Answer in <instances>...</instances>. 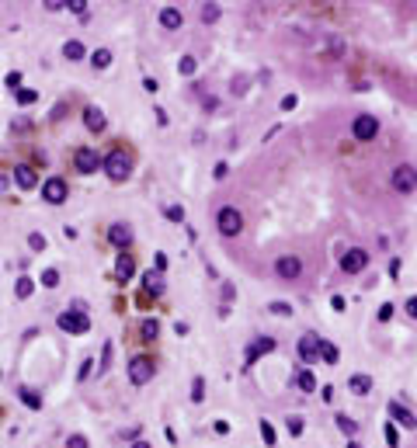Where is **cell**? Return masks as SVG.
I'll return each instance as SVG.
<instances>
[{"instance_id": "cell-1", "label": "cell", "mask_w": 417, "mask_h": 448, "mask_svg": "<svg viewBox=\"0 0 417 448\" xmlns=\"http://www.w3.org/2000/svg\"><path fill=\"white\" fill-rule=\"evenodd\" d=\"M101 171L108 174L112 181H125V177H129V174H132V160L125 157L122 150H112L108 157L101 160Z\"/></svg>"}, {"instance_id": "cell-2", "label": "cell", "mask_w": 417, "mask_h": 448, "mask_svg": "<svg viewBox=\"0 0 417 448\" xmlns=\"http://www.w3.org/2000/svg\"><path fill=\"white\" fill-rule=\"evenodd\" d=\"M216 226L223 236H240V230H244V216H240V209L237 205H223L216 216Z\"/></svg>"}, {"instance_id": "cell-3", "label": "cell", "mask_w": 417, "mask_h": 448, "mask_svg": "<svg viewBox=\"0 0 417 448\" xmlns=\"http://www.w3.org/2000/svg\"><path fill=\"white\" fill-rule=\"evenodd\" d=\"M59 330L66 333H87L90 330V320H87V313H80V309H66V313H59Z\"/></svg>"}, {"instance_id": "cell-4", "label": "cell", "mask_w": 417, "mask_h": 448, "mask_svg": "<svg viewBox=\"0 0 417 448\" xmlns=\"http://www.w3.org/2000/svg\"><path fill=\"white\" fill-rule=\"evenodd\" d=\"M101 167V157L90 150V146H77L73 150V171H80V174H94Z\"/></svg>"}, {"instance_id": "cell-5", "label": "cell", "mask_w": 417, "mask_h": 448, "mask_svg": "<svg viewBox=\"0 0 417 448\" xmlns=\"http://www.w3.org/2000/svg\"><path fill=\"white\" fill-rule=\"evenodd\" d=\"M275 275L282 278V282H296L302 275V260L296 254H282V257L275 260Z\"/></svg>"}, {"instance_id": "cell-6", "label": "cell", "mask_w": 417, "mask_h": 448, "mask_svg": "<svg viewBox=\"0 0 417 448\" xmlns=\"http://www.w3.org/2000/svg\"><path fill=\"white\" fill-rule=\"evenodd\" d=\"M375 132H379V118H375V115H358L355 122H351V136H355L358 143L375 139Z\"/></svg>"}, {"instance_id": "cell-7", "label": "cell", "mask_w": 417, "mask_h": 448, "mask_svg": "<svg viewBox=\"0 0 417 448\" xmlns=\"http://www.w3.org/2000/svg\"><path fill=\"white\" fill-rule=\"evenodd\" d=\"M393 188L400 191V195H410V191L417 188V171L410 163H400V167L393 171Z\"/></svg>"}, {"instance_id": "cell-8", "label": "cell", "mask_w": 417, "mask_h": 448, "mask_svg": "<svg viewBox=\"0 0 417 448\" xmlns=\"http://www.w3.org/2000/svg\"><path fill=\"white\" fill-rule=\"evenodd\" d=\"M153 372H157V365L150 362V358H132V362H129V379H132V386H146V382L153 379Z\"/></svg>"}, {"instance_id": "cell-9", "label": "cell", "mask_w": 417, "mask_h": 448, "mask_svg": "<svg viewBox=\"0 0 417 448\" xmlns=\"http://www.w3.org/2000/svg\"><path fill=\"white\" fill-rule=\"evenodd\" d=\"M341 268H345L348 275H361V271L369 268V250H361V247H351L345 257H341Z\"/></svg>"}, {"instance_id": "cell-10", "label": "cell", "mask_w": 417, "mask_h": 448, "mask_svg": "<svg viewBox=\"0 0 417 448\" xmlns=\"http://www.w3.org/2000/svg\"><path fill=\"white\" fill-rule=\"evenodd\" d=\"M66 195H70V191H66V181H63V177H49V181L42 184V198L49 205H63Z\"/></svg>"}, {"instance_id": "cell-11", "label": "cell", "mask_w": 417, "mask_h": 448, "mask_svg": "<svg viewBox=\"0 0 417 448\" xmlns=\"http://www.w3.org/2000/svg\"><path fill=\"white\" fill-rule=\"evenodd\" d=\"M320 341H323V337H317V333H302L299 337V358L302 362H317L320 358Z\"/></svg>"}, {"instance_id": "cell-12", "label": "cell", "mask_w": 417, "mask_h": 448, "mask_svg": "<svg viewBox=\"0 0 417 448\" xmlns=\"http://www.w3.org/2000/svg\"><path fill=\"white\" fill-rule=\"evenodd\" d=\"M389 417H393V424H400L403 431H414V427H417V417H414V414H410L403 403H396V400L389 403Z\"/></svg>"}, {"instance_id": "cell-13", "label": "cell", "mask_w": 417, "mask_h": 448, "mask_svg": "<svg viewBox=\"0 0 417 448\" xmlns=\"http://www.w3.org/2000/svg\"><path fill=\"white\" fill-rule=\"evenodd\" d=\"M14 184H17L21 191H31L35 184H39V174L31 171L28 163H21V167H14Z\"/></svg>"}, {"instance_id": "cell-14", "label": "cell", "mask_w": 417, "mask_h": 448, "mask_svg": "<svg viewBox=\"0 0 417 448\" xmlns=\"http://www.w3.org/2000/svg\"><path fill=\"white\" fill-rule=\"evenodd\" d=\"M108 240H112L115 247H122V250H125V247L132 244V230H129V222H115V226L108 230Z\"/></svg>"}, {"instance_id": "cell-15", "label": "cell", "mask_w": 417, "mask_h": 448, "mask_svg": "<svg viewBox=\"0 0 417 448\" xmlns=\"http://www.w3.org/2000/svg\"><path fill=\"white\" fill-rule=\"evenodd\" d=\"M268 351H275V341H271V337H258L254 344L247 347V365H254V362H258V354H268Z\"/></svg>"}, {"instance_id": "cell-16", "label": "cell", "mask_w": 417, "mask_h": 448, "mask_svg": "<svg viewBox=\"0 0 417 448\" xmlns=\"http://www.w3.org/2000/svg\"><path fill=\"white\" fill-rule=\"evenodd\" d=\"M115 275L122 278V282H129V278L136 275V260H132V254H118V260H115Z\"/></svg>"}, {"instance_id": "cell-17", "label": "cell", "mask_w": 417, "mask_h": 448, "mask_svg": "<svg viewBox=\"0 0 417 448\" xmlns=\"http://www.w3.org/2000/svg\"><path fill=\"white\" fill-rule=\"evenodd\" d=\"M84 125L90 132H101V129H104V111H101V108H94V104H90V108H84Z\"/></svg>"}, {"instance_id": "cell-18", "label": "cell", "mask_w": 417, "mask_h": 448, "mask_svg": "<svg viewBox=\"0 0 417 448\" xmlns=\"http://www.w3.org/2000/svg\"><path fill=\"white\" fill-rule=\"evenodd\" d=\"M181 21H185V14H181L177 7H164V11H160V25H164L167 31L181 28Z\"/></svg>"}, {"instance_id": "cell-19", "label": "cell", "mask_w": 417, "mask_h": 448, "mask_svg": "<svg viewBox=\"0 0 417 448\" xmlns=\"http://www.w3.org/2000/svg\"><path fill=\"white\" fill-rule=\"evenodd\" d=\"M348 389L355 393V396H369V393H372V379L369 376H351L348 379Z\"/></svg>"}, {"instance_id": "cell-20", "label": "cell", "mask_w": 417, "mask_h": 448, "mask_svg": "<svg viewBox=\"0 0 417 448\" xmlns=\"http://www.w3.org/2000/svg\"><path fill=\"white\" fill-rule=\"evenodd\" d=\"M17 400L28 406V410H42V396H39L35 389H28V386H21V389H17Z\"/></svg>"}, {"instance_id": "cell-21", "label": "cell", "mask_w": 417, "mask_h": 448, "mask_svg": "<svg viewBox=\"0 0 417 448\" xmlns=\"http://www.w3.org/2000/svg\"><path fill=\"white\" fill-rule=\"evenodd\" d=\"M296 386H299L302 393H317V379H313V372H310V368H299V372H296Z\"/></svg>"}, {"instance_id": "cell-22", "label": "cell", "mask_w": 417, "mask_h": 448, "mask_svg": "<svg viewBox=\"0 0 417 448\" xmlns=\"http://www.w3.org/2000/svg\"><path fill=\"white\" fill-rule=\"evenodd\" d=\"M334 424H337V431L348 434V438H355V434H358V424L348 417V414H337V417H334Z\"/></svg>"}, {"instance_id": "cell-23", "label": "cell", "mask_w": 417, "mask_h": 448, "mask_svg": "<svg viewBox=\"0 0 417 448\" xmlns=\"http://www.w3.org/2000/svg\"><path fill=\"white\" fill-rule=\"evenodd\" d=\"M320 358H323L327 365H337V362H341V351H337L331 341H320Z\"/></svg>"}, {"instance_id": "cell-24", "label": "cell", "mask_w": 417, "mask_h": 448, "mask_svg": "<svg viewBox=\"0 0 417 448\" xmlns=\"http://www.w3.org/2000/svg\"><path fill=\"white\" fill-rule=\"evenodd\" d=\"M63 56L70 59V63H77V59H84V45L77 42V39H70V42L63 45Z\"/></svg>"}, {"instance_id": "cell-25", "label": "cell", "mask_w": 417, "mask_h": 448, "mask_svg": "<svg viewBox=\"0 0 417 448\" xmlns=\"http://www.w3.org/2000/svg\"><path fill=\"white\" fill-rule=\"evenodd\" d=\"M202 21H205V25H216L219 21V4H212V0L202 4Z\"/></svg>"}, {"instance_id": "cell-26", "label": "cell", "mask_w": 417, "mask_h": 448, "mask_svg": "<svg viewBox=\"0 0 417 448\" xmlns=\"http://www.w3.org/2000/svg\"><path fill=\"white\" fill-rule=\"evenodd\" d=\"M143 285H146V292H153V295L164 292V282H160V275H153V271H146V275H143Z\"/></svg>"}, {"instance_id": "cell-27", "label": "cell", "mask_w": 417, "mask_h": 448, "mask_svg": "<svg viewBox=\"0 0 417 448\" xmlns=\"http://www.w3.org/2000/svg\"><path fill=\"white\" fill-rule=\"evenodd\" d=\"M31 292H35V282H31V278H17V285H14V295H17V299H28Z\"/></svg>"}, {"instance_id": "cell-28", "label": "cell", "mask_w": 417, "mask_h": 448, "mask_svg": "<svg viewBox=\"0 0 417 448\" xmlns=\"http://www.w3.org/2000/svg\"><path fill=\"white\" fill-rule=\"evenodd\" d=\"M302 427H306V424H302V417H299V414L285 417V431L292 434V438H299V434H302Z\"/></svg>"}, {"instance_id": "cell-29", "label": "cell", "mask_w": 417, "mask_h": 448, "mask_svg": "<svg viewBox=\"0 0 417 448\" xmlns=\"http://www.w3.org/2000/svg\"><path fill=\"white\" fill-rule=\"evenodd\" d=\"M108 63H112V52H108V49H98V52L90 56V66H94V70H104Z\"/></svg>"}, {"instance_id": "cell-30", "label": "cell", "mask_w": 417, "mask_h": 448, "mask_svg": "<svg viewBox=\"0 0 417 448\" xmlns=\"http://www.w3.org/2000/svg\"><path fill=\"white\" fill-rule=\"evenodd\" d=\"M195 66H198V63H195V56H181L177 73H181V77H191V73H195Z\"/></svg>"}, {"instance_id": "cell-31", "label": "cell", "mask_w": 417, "mask_h": 448, "mask_svg": "<svg viewBox=\"0 0 417 448\" xmlns=\"http://www.w3.org/2000/svg\"><path fill=\"white\" fill-rule=\"evenodd\" d=\"M164 216L171 219V222H185V209L181 205H164Z\"/></svg>"}, {"instance_id": "cell-32", "label": "cell", "mask_w": 417, "mask_h": 448, "mask_svg": "<svg viewBox=\"0 0 417 448\" xmlns=\"http://www.w3.org/2000/svg\"><path fill=\"white\" fill-rule=\"evenodd\" d=\"M261 438H264V445L275 448V427H271V420H261Z\"/></svg>"}, {"instance_id": "cell-33", "label": "cell", "mask_w": 417, "mask_h": 448, "mask_svg": "<svg viewBox=\"0 0 417 448\" xmlns=\"http://www.w3.org/2000/svg\"><path fill=\"white\" fill-rule=\"evenodd\" d=\"M42 285H45V289H56V285H59V271H56V268H45V271H42Z\"/></svg>"}, {"instance_id": "cell-34", "label": "cell", "mask_w": 417, "mask_h": 448, "mask_svg": "<svg viewBox=\"0 0 417 448\" xmlns=\"http://www.w3.org/2000/svg\"><path fill=\"white\" fill-rule=\"evenodd\" d=\"M139 330H143L146 341H153V337L160 333V323H157V320H143V327H139Z\"/></svg>"}, {"instance_id": "cell-35", "label": "cell", "mask_w": 417, "mask_h": 448, "mask_svg": "<svg viewBox=\"0 0 417 448\" xmlns=\"http://www.w3.org/2000/svg\"><path fill=\"white\" fill-rule=\"evenodd\" d=\"M191 400H195V403L205 400V379H195V382H191Z\"/></svg>"}, {"instance_id": "cell-36", "label": "cell", "mask_w": 417, "mask_h": 448, "mask_svg": "<svg viewBox=\"0 0 417 448\" xmlns=\"http://www.w3.org/2000/svg\"><path fill=\"white\" fill-rule=\"evenodd\" d=\"M268 309H271L275 316H292V306H288V303H282V299H278V303H271Z\"/></svg>"}, {"instance_id": "cell-37", "label": "cell", "mask_w": 417, "mask_h": 448, "mask_svg": "<svg viewBox=\"0 0 417 448\" xmlns=\"http://www.w3.org/2000/svg\"><path fill=\"white\" fill-rule=\"evenodd\" d=\"M28 247L31 250H45V236L42 233H28Z\"/></svg>"}, {"instance_id": "cell-38", "label": "cell", "mask_w": 417, "mask_h": 448, "mask_svg": "<svg viewBox=\"0 0 417 448\" xmlns=\"http://www.w3.org/2000/svg\"><path fill=\"white\" fill-rule=\"evenodd\" d=\"M14 94H17V104H31L39 98V90H14Z\"/></svg>"}, {"instance_id": "cell-39", "label": "cell", "mask_w": 417, "mask_h": 448, "mask_svg": "<svg viewBox=\"0 0 417 448\" xmlns=\"http://www.w3.org/2000/svg\"><path fill=\"white\" fill-rule=\"evenodd\" d=\"M386 441H389V448H396V445H400V434H396V424H386Z\"/></svg>"}, {"instance_id": "cell-40", "label": "cell", "mask_w": 417, "mask_h": 448, "mask_svg": "<svg viewBox=\"0 0 417 448\" xmlns=\"http://www.w3.org/2000/svg\"><path fill=\"white\" fill-rule=\"evenodd\" d=\"M66 7L73 14H87V0H66Z\"/></svg>"}, {"instance_id": "cell-41", "label": "cell", "mask_w": 417, "mask_h": 448, "mask_svg": "<svg viewBox=\"0 0 417 448\" xmlns=\"http://www.w3.org/2000/svg\"><path fill=\"white\" fill-rule=\"evenodd\" d=\"M66 448H87V438H84V434H70Z\"/></svg>"}, {"instance_id": "cell-42", "label": "cell", "mask_w": 417, "mask_h": 448, "mask_svg": "<svg viewBox=\"0 0 417 448\" xmlns=\"http://www.w3.org/2000/svg\"><path fill=\"white\" fill-rule=\"evenodd\" d=\"M296 104H299V98H296V94H285V98H282V111H292Z\"/></svg>"}, {"instance_id": "cell-43", "label": "cell", "mask_w": 417, "mask_h": 448, "mask_svg": "<svg viewBox=\"0 0 417 448\" xmlns=\"http://www.w3.org/2000/svg\"><path fill=\"white\" fill-rule=\"evenodd\" d=\"M403 309H407V316H414V320H417V295H410V299L403 303Z\"/></svg>"}, {"instance_id": "cell-44", "label": "cell", "mask_w": 417, "mask_h": 448, "mask_svg": "<svg viewBox=\"0 0 417 448\" xmlns=\"http://www.w3.org/2000/svg\"><path fill=\"white\" fill-rule=\"evenodd\" d=\"M108 362H112V344H104V351H101V372H104V368H108Z\"/></svg>"}, {"instance_id": "cell-45", "label": "cell", "mask_w": 417, "mask_h": 448, "mask_svg": "<svg viewBox=\"0 0 417 448\" xmlns=\"http://www.w3.org/2000/svg\"><path fill=\"white\" fill-rule=\"evenodd\" d=\"M389 316H393V303H383V306H379V320H383V323H386Z\"/></svg>"}, {"instance_id": "cell-46", "label": "cell", "mask_w": 417, "mask_h": 448, "mask_svg": "<svg viewBox=\"0 0 417 448\" xmlns=\"http://www.w3.org/2000/svg\"><path fill=\"white\" fill-rule=\"evenodd\" d=\"M90 365H94V362H90V358H84V362H80V372H77V379H87V376H90Z\"/></svg>"}, {"instance_id": "cell-47", "label": "cell", "mask_w": 417, "mask_h": 448, "mask_svg": "<svg viewBox=\"0 0 417 448\" xmlns=\"http://www.w3.org/2000/svg\"><path fill=\"white\" fill-rule=\"evenodd\" d=\"M17 84H21V73H7V87H11V90H17Z\"/></svg>"}, {"instance_id": "cell-48", "label": "cell", "mask_w": 417, "mask_h": 448, "mask_svg": "<svg viewBox=\"0 0 417 448\" xmlns=\"http://www.w3.org/2000/svg\"><path fill=\"white\" fill-rule=\"evenodd\" d=\"M66 7V0H45V11H63Z\"/></svg>"}, {"instance_id": "cell-49", "label": "cell", "mask_w": 417, "mask_h": 448, "mask_svg": "<svg viewBox=\"0 0 417 448\" xmlns=\"http://www.w3.org/2000/svg\"><path fill=\"white\" fill-rule=\"evenodd\" d=\"M143 87H146V90H150V94H157V90H160V84H157V80H153V77H146V80H143Z\"/></svg>"}, {"instance_id": "cell-50", "label": "cell", "mask_w": 417, "mask_h": 448, "mask_svg": "<svg viewBox=\"0 0 417 448\" xmlns=\"http://www.w3.org/2000/svg\"><path fill=\"white\" fill-rule=\"evenodd\" d=\"M212 174H216V181H223V177L230 174V167H226V163H216V171H212Z\"/></svg>"}, {"instance_id": "cell-51", "label": "cell", "mask_w": 417, "mask_h": 448, "mask_svg": "<svg viewBox=\"0 0 417 448\" xmlns=\"http://www.w3.org/2000/svg\"><path fill=\"white\" fill-rule=\"evenodd\" d=\"M320 400H327V403H331V400H334V386H323V389H320Z\"/></svg>"}, {"instance_id": "cell-52", "label": "cell", "mask_w": 417, "mask_h": 448, "mask_svg": "<svg viewBox=\"0 0 417 448\" xmlns=\"http://www.w3.org/2000/svg\"><path fill=\"white\" fill-rule=\"evenodd\" d=\"M7 184H11V177H7V174H0V195L7 191Z\"/></svg>"}, {"instance_id": "cell-53", "label": "cell", "mask_w": 417, "mask_h": 448, "mask_svg": "<svg viewBox=\"0 0 417 448\" xmlns=\"http://www.w3.org/2000/svg\"><path fill=\"white\" fill-rule=\"evenodd\" d=\"M132 448H150V445H146V441H136V445H132Z\"/></svg>"}, {"instance_id": "cell-54", "label": "cell", "mask_w": 417, "mask_h": 448, "mask_svg": "<svg viewBox=\"0 0 417 448\" xmlns=\"http://www.w3.org/2000/svg\"><path fill=\"white\" fill-rule=\"evenodd\" d=\"M348 448H361V445H358V441H348Z\"/></svg>"}]
</instances>
